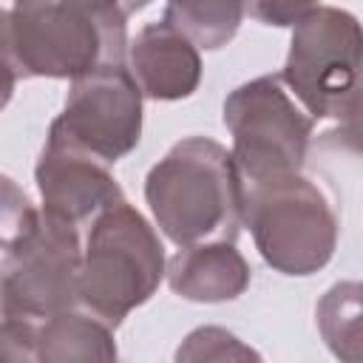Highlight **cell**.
<instances>
[{
    "instance_id": "6da1fadb",
    "label": "cell",
    "mask_w": 363,
    "mask_h": 363,
    "mask_svg": "<svg viewBox=\"0 0 363 363\" xmlns=\"http://www.w3.org/2000/svg\"><path fill=\"white\" fill-rule=\"evenodd\" d=\"M6 94L17 79H82L125 65L128 11L119 3H14L0 11Z\"/></svg>"
},
{
    "instance_id": "7a4b0ae2",
    "label": "cell",
    "mask_w": 363,
    "mask_h": 363,
    "mask_svg": "<svg viewBox=\"0 0 363 363\" xmlns=\"http://www.w3.org/2000/svg\"><path fill=\"white\" fill-rule=\"evenodd\" d=\"M145 201L179 250L235 244L244 227V179L233 150L207 136L176 142L147 170Z\"/></svg>"
},
{
    "instance_id": "3957f363",
    "label": "cell",
    "mask_w": 363,
    "mask_h": 363,
    "mask_svg": "<svg viewBox=\"0 0 363 363\" xmlns=\"http://www.w3.org/2000/svg\"><path fill=\"white\" fill-rule=\"evenodd\" d=\"M164 275V247L133 204L122 201L94 218L79 269V303L91 315L116 329L153 298Z\"/></svg>"
},
{
    "instance_id": "277c9868",
    "label": "cell",
    "mask_w": 363,
    "mask_h": 363,
    "mask_svg": "<svg viewBox=\"0 0 363 363\" xmlns=\"http://www.w3.org/2000/svg\"><path fill=\"white\" fill-rule=\"evenodd\" d=\"M244 224L261 258L292 278L323 269L340 230L329 196L303 173L244 184Z\"/></svg>"
},
{
    "instance_id": "5b68a950",
    "label": "cell",
    "mask_w": 363,
    "mask_h": 363,
    "mask_svg": "<svg viewBox=\"0 0 363 363\" xmlns=\"http://www.w3.org/2000/svg\"><path fill=\"white\" fill-rule=\"evenodd\" d=\"M312 119H343L363 96V26L337 6H306L281 71Z\"/></svg>"
},
{
    "instance_id": "8992f818",
    "label": "cell",
    "mask_w": 363,
    "mask_h": 363,
    "mask_svg": "<svg viewBox=\"0 0 363 363\" xmlns=\"http://www.w3.org/2000/svg\"><path fill=\"white\" fill-rule=\"evenodd\" d=\"M221 119L233 136V159L244 184L301 173L312 116L295 105L281 74H264L230 91Z\"/></svg>"
},
{
    "instance_id": "52a82bcc",
    "label": "cell",
    "mask_w": 363,
    "mask_h": 363,
    "mask_svg": "<svg viewBox=\"0 0 363 363\" xmlns=\"http://www.w3.org/2000/svg\"><path fill=\"white\" fill-rule=\"evenodd\" d=\"M82 250L77 227L37 213L3 241V320L54 318L79 301Z\"/></svg>"
},
{
    "instance_id": "ba28073f",
    "label": "cell",
    "mask_w": 363,
    "mask_h": 363,
    "mask_svg": "<svg viewBox=\"0 0 363 363\" xmlns=\"http://www.w3.org/2000/svg\"><path fill=\"white\" fill-rule=\"evenodd\" d=\"M142 96L130 68H99L71 82L65 108L48 130L94 159L113 164L142 139Z\"/></svg>"
},
{
    "instance_id": "9c48e42d",
    "label": "cell",
    "mask_w": 363,
    "mask_h": 363,
    "mask_svg": "<svg viewBox=\"0 0 363 363\" xmlns=\"http://www.w3.org/2000/svg\"><path fill=\"white\" fill-rule=\"evenodd\" d=\"M34 182L43 199V213L71 227L125 201V193L111 176L108 164L74 147L54 130H48L34 164Z\"/></svg>"
},
{
    "instance_id": "30bf717a",
    "label": "cell",
    "mask_w": 363,
    "mask_h": 363,
    "mask_svg": "<svg viewBox=\"0 0 363 363\" xmlns=\"http://www.w3.org/2000/svg\"><path fill=\"white\" fill-rule=\"evenodd\" d=\"M128 65L142 94L156 102L184 99L201 82L199 48L164 20L139 28L128 48Z\"/></svg>"
},
{
    "instance_id": "8fae6325",
    "label": "cell",
    "mask_w": 363,
    "mask_h": 363,
    "mask_svg": "<svg viewBox=\"0 0 363 363\" xmlns=\"http://www.w3.org/2000/svg\"><path fill=\"white\" fill-rule=\"evenodd\" d=\"M252 269L235 244H201L179 250L167 261L170 289L193 303H224L247 292Z\"/></svg>"
},
{
    "instance_id": "7c38bea8",
    "label": "cell",
    "mask_w": 363,
    "mask_h": 363,
    "mask_svg": "<svg viewBox=\"0 0 363 363\" xmlns=\"http://www.w3.org/2000/svg\"><path fill=\"white\" fill-rule=\"evenodd\" d=\"M37 363H119L113 326L88 312H62L37 326Z\"/></svg>"
},
{
    "instance_id": "4fadbf2b",
    "label": "cell",
    "mask_w": 363,
    "mask_h": 363,
    "mask_svg": "<svg viewBox=\"0 0 363 363\" xmlns=\"http://www.w3.org/2000/svg\"><path fill=\"white\" fill-rule=\"evenodd\" d=\"M318 329L340 363H363V281H340L315 306Z\"/></svg>"
},
{
    "instance_id": "5bb4252c",
    "label": "cell",
    "mask_w": 363,
    "mask_h": 363,
    "mask_svg": "<svg viewBox=\"0 0 363 363\" xmlns=\"http://www.w3.org/2000/svg\"><path fill=\"white\" fill-rule=\"evenodd\" d=\"M244 14L247 6L241 3H167L162 20L182 31L196 48L216 51L235 37Z\"/></svg>"
},
{
    "instance_id": "9a60e30c",
    "label": "cell",
    "mask_w": 363,
    "mask_h": 363,
    "mask_svg": "<svg viewBox=\"0 0 363 363\" xmlns=\"http://www.w3.org/2000/svg\"><path fill=\"white\" fill-rule=\"evenodd\" d=\"M173 363H264V357L224 326H199L176 346Z\"/></svg>"
},
{
    "instance_id": "2e32d148",
    "label": "cell",
    "mask_w": 363,
    "mask_h": 363,
    "mask_svg": "<svg viewBox=\"0 0 363 363\" xmlns=\"http://www.w3.org/2000/svg\"><path fill=\"white\" fill-rule=\"evenodd\" d=\"M34 337H37V326L31 320H3L6 363H37Z\"/></svg>"
},
{
    "instance_id": "e0dca14e",
    "label": "cell",
    "mask_w": 363,
    "mask_h": 363,
    "mask_svg": "<svg viewBox=\"0 0 363 363\" xmlns=\"http://www.w3.org/2000/svg\"><path fill=\"white\" fill-rule=\"evenodd\" d=\"M326 145L343 147L352 153H363V96L352 105V111L340 119V125L326 133Z\"/></svg>"
},
{
    "instance_id": "ac0fdd59",
    "label": "cell",
    "mask_w": 363,
    "mask_h": 363,
    "mask_svg": "<svg viewBox=\"0 0 363 363\" xmlns=\"http://www.w3.org/2000/svg\"><path fill=\"white\" fill-rule=\"evenodd\" d=\"M247 11L255 14L267 26H295L301 20V14L306 11V6H292V3H255V6H247Z\"/></svg>"
}]
</instances>
